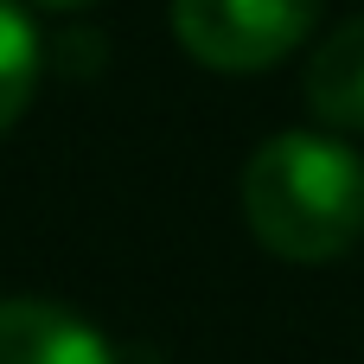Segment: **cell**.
I'll list each match as a JSON object with an SVG mask.
<instances>
[{
	"label": "cell",
	"instance_id": "obj_3",
	"mask_svg": "<svg viewBox=\"0 0 364 364\" xmlns=\"http://www.w3.org/2000/svg\"><path fill=\"white\" fill-rule=\"evenodd\" d=\"M0 364H115V346L64 301L6 294L0 301Z\"/></svg>",
	"mask_w": 364,
	"mask_h": 364
},
{
	"label": "cell",
	"instance_id": "obj_1",
	"mask_svg": "<svg viewBox=\"0 0 364 364\" xmlns=\"http://www.w3.org/2000/svg\"><path fill=\"white\" fill-rule=\"evenodd\" d=\"M250 237L294 269H326L364 237V160L346 134L282 128L269 134L237 179Z\"/></svg>",
	"mask_w": 364,
	"mask_h": 364
},
{
	"label": "cell",
	"instance_id": "obj_6",
	"mask_svg": "<svg viewBox=\"0 0 364 364\" xmlns=\"http://www.w3.org/2000/svg\"><path fill=\"white\" fill-rule=\"evenodd\" d=\"M26 6H45V13H83V6H96V0H26Z\"/></svg>",
	"mask_w": 364,
	"mask_h": 364
},
{
	"label": "cell",
	"instance_id": "obj_2",
	"mask_svg": "<svg viewBox=\"0 0 364 364\" xmlns=\"http://www.w3.org/2000/svg\"><path fill=\"white\" fill-rule=\"evenodd\" d=\"M320 6L326 0H173V38L205 70L256 77L307 45Z\"/></svg>",
	"mask_w": 364,
	"mask_h": 364
},
{
	"label": "cell",
	"instance_id": "obj_5",
	"mask_svg": "<svg viewBox=\"0 0 364 364\" xmlns=\"http://www.w3.org/2000/svg\"><path fill=\"white\" fill-rule=\"evenodd\" d=\"M38 77H45L38 26H32L26 0H0V134H13V128H19V115L32 109Z\"/></svg>",
	"mask_w": 364,
	"mask_h": 364
},
{
	"label": "cell",
	"instance_id": "obj_4",
	"mask_svg": "<svg viewBox=\"0 0 364 364\" xmlns=\"http://www.w3.org/2000/svg\"><path fill=\"white\" fill-rule=\"evenodd\" d=\"M301 96H307V115L326 134H364V13L339 19L307 51Z\"/></svg>",
	"mask_w": 364,
	"mask_h": 364
}]
</instances>
